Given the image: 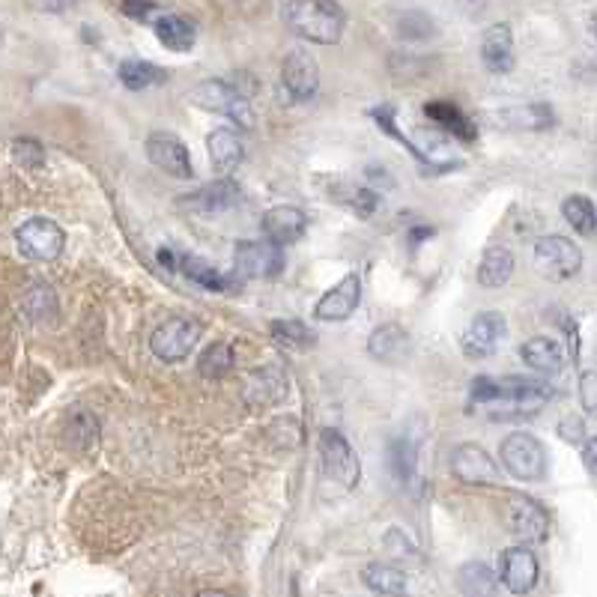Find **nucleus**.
<instances>
[{
    "mask_svg": "<svg viewBox=\"0 0 597 597\" xmlns=\"http://www.w3.org/2000/svg\"><path fill=\"white\" fill-rule=\"evenodd\" d=\"M284 24L299 33L302 39L314 45H335L344 36L347 12L338 3L329 0H311V3H281Z\"/></svg>",
    "mask_w": 597,
    "mask_h": 597,
    "instance_id": "1",
    "label": "nucleus"
},
{
    "mask_svg": "<svg viewBox=\"0 0 597 597\" xmlns=\"http://www.w3.org/2000/svg\"><path fill=\"white\" fill-rule=\"evenodd\" d=\"M553 398V386L544 380L532 377H508L496 380V403H505V409H493L496 421H514V418H529L541 412Z\"/></svg>",
    "mask_w": 597,
    "mask_h": 597,
    "instance_id": "2",
    "label": "nucleus"
},
{
    "mask_svg": "<svg viewBox=\"0 0 597 597\" xmlns=\"http://www.w3.org/2000/svg\"><path fill=\"white\" fill-rule=\"evenodd\" d=\"M189 99L203 111L230 117L242 129H254V108H251L248 96L242 90H236L230 81H203L192 90Z\"/></svg>",
    "mask_w": 597,
    "mask_h": 597,
    "instance_id": "3",
    "label": "nucleus"
},
{
    "mask_svg": "<svg viewBox=\"0 0 597 597\" xmlns=\"http://www.w3.org/2000/svg\"><path fill=\"white\" fill-rule=\"evenodd\" d=\"M320 469L329 481L341 484L344 490H353L362 478V466L359 457L353 451V445L347 442V436L335 427L320 430Z\"/></svg>",
    "mask_w": 597,
    "mask_h": 597,
    "instance_id": "4",
    "label": "nucleus"
},
{
    "mask_svg": "<svg viewBox=\"0 0 597 597\" xmlns=\"http://www.w3.org/2000/svg\"><path fill=\"white\" fill-rule=\"evenodd\" d=\"M502 463L517 481H541L547 475V448L532 433H511L502 439Z\"/></svg>",
    "mask_w": 597,
    "mask_h": 597,
    "instance_id": "5",
    "label": "nucleus"
},
{
    "mask_svg": "<svg viewBox=\"0 0 597 597\" xmlns=\"http://www.w3.org/2000/svg\"><path fill=\"white\" fill-rule=\"evenodd\" d=\"M15 245L27 260H39V263H51L63 254L66 245V233L57 221L51 218H27L18 230H15Z\"/></svg>",
    "mask_w": 597,
    "mask_h": 597,
    "instance_id": "6",
    "label": "nucleus"
},
{
    "mask_svg": "<svg viewBox=\"0 0 597 597\" xmlns=\"http://www.w3.org/2000/svg\"><path fill=\"white\" fill-rule=\"evenodd\" d=\"M535 269L550 281L574 278L583 269V251L568 236H541L535 242Z\"/></svg>",
    "mask_w": 597,
    "mask_h": 597,
    "instance_id": "7",
    "label": "nucleus"
},
{
    "mask_svg": "<svg viewBox=\"0 0 597 597\" xmlns=\"http://www.w3.org/2000/svg\"><path fill=\"white\" fill-rule=\"evenodd\" d=\"M505 523H508V532L517 535L520 541L541 544L550 538V511L532 496L511 493L505 502Z\"/></svg>",
    "mask_w": 597,
    "mask_h": 597,
    "instance_id": "8",
    "label": "nucleus"
},
{
    "mask_svg": "<svg viewBox=\"0 0 597 597\" xmlns=\"http://www.w3.org/2000/svg\"><path fill=\"white\" fill-rule=\"evenodd\" d=\"M284 269V251L272 242H239L233 248V281L275 278Z\"/></svg>",
    "mask_w": 597,
    "mask_h": 597,
    "instance_id": "9",
    "label": "nucleus"
},
{
    "mask_svg": "<svg viewBox=\"0 0 597 597\" xmlns=\"http://www.w3.org/2000/svg\"><path fill=\"white\" fill-rule=\"evenodd\" d=\"M200 338V326L198 323H192V320H186V317H171L168 323H162L156 332H153V338H150V350H153V356L156 359H162V362H183V359H189L192 356V350H195V344H198Z\"/></svg>",
    "mask_w": 597,
    "mask_h": 597,
    "instance_id": "10",
    "label": "nucleus"
},
{
    "mask_svg": "<svg viewBox=\"0 0 597 597\" xmlns=\"http://www.w3.org/2000/svg\"><path fill=\"white\" fill-rule=\"evenodd\" d=\"M281 84L296 102H308L320 90V66L311 51L296 48L281 63Z\"/></svg>",
    "mask_w": 597,
    "mask_h": 597,
    "instance_id": "11",
    "label": "nucleus"
},
{
    "mask_svg": "<svg viewBox=\"0 0 597 597\" xmlns=\"http://www.w3.org/2000/svg\"><path fill=\"white\" fill-rule=\"evenodd\" d=\"M505 332H508V323H505V317L499 311H481L466 326L460 347H463V353L469 359H487V356H493L499 350Z\"/></svg>",
    "mask_w": 597,
    "mask_h": 597,
    "instance_id": "12",
    "label": "nucleus"
},
{
    "mask_svg": "<svg viewBox=\"0 0 597 597\" xmlns=\"http://www.w3.org/2000/svg\"><path fill=\"white\" fill-rule=\"evenodd\" d=\"M147 159L159 171H165V174H171L177 180H192L195 177V168H192L186 144L177 135H171V132H153L147 138Z\"/></svg>",
    "mask_w": 597,
    "mask_h": 597,
    "instance_id": "13",
    "label": "nucleus"
},
{
    "mask_svg": "<svg viewBox=\"0 0 597 597\" xmlns=\"http://www.w3.org/2000/svg\"><path fill=\"white\" fill-rule=\"evenodd\" d=\"M451 472L463 484H499V466L496 460L475 442H463L451 454Z\"/></svg>",
    "mask_w": 597,
    "mask_h": 597,
    "instance_id": "14",
    "label": "nucleus"
},
{
    "mask_svg": "<svg viewBox=\"0 0 597 597\" xmlns=\"http://www.w3.org/2000/svg\"><path fill=\"white\" fill-rule=\"evenodd\" d=\"M359 302H362V278L347 275L329 293H323V299L314 308V317L323 320V323H341V320L356 314Z\"/></svg>",
    "mask_w": 597,
    "mask_h": 597,
    "instance_id": "15",
    "label": "nucleus"
},
{
    "mask_svg": "<svg viewBox=\"0 0 597 597\" xmlns=\"http://www.w3.org/2000/svg\"><path fill=\"white\" fill-rule=\"evenodd\" d=\"M538 559L529 547H514V550H505L502 559H499V577L505 583V589L511 595H529L538 583Z\"/></svg>",
    "mask_w": 597,
    "mask_h": 597,
    "instance_id": "16",
    "label": "nucleus"
},
{
    "mask_svg": "<svg viewBox=\"0 0 597 597\" xmlns=\"http://www.w3.org/2000/svg\"><path fill=\"white\" fill-rule=\"evenodd\" d=\"M287 392H290L287 374L278 365H266L248 374L242 398L248 406H278L287 400Z\"/></svg>",
    "mask_w": 597,
    "mask_h": 597,
    "instance_id": "17",
    "label": "nucleus"
},
{
    "mask_svg": "<svg viewBox=\"0 0 597 597\" xmlns=\"http://www.w3.org/2000/svg\"><path fill=\"white\" fill-rule=\"evenodd\" d=\"M260 227H263V233H266V242H272V245L281 248V245L296 242V239L305 236V230H308V215H305L299 206H287V203H284V206L266 209Z\"/></svg>",
    "mask_w": 597,
    "mask_h": 597,
    "instance_id": "18",
    "label": "nucleus"
},
{
    "mask_svg": "<svg viewBox=\"0 0 597 597\" xmlns=\"http://www.w3.org/2000/svg\"><path fill=\"white\" fill-rule=\"evenodd\" d=\"M481 60L493 75H508L514 69V33L505 21L490 24L481 39Z\"/></svg>",
    "mask_w": 597,
    "mask_h": 597,
    "instance_id": "19",
    "label": "nucleus"
},
{
    "mask_svg": "<svg viewBox=\"0 0 597 597\" xmlns=\"http://www.w3.org/2000/svg\"><path fill=\"white\" fill-rule=\"evenodd\" d=\"M239 200H242V189L233 180H215L195 195L180 200V206H189L200 215H218V212H227L230 206H236Z\"/></svg>",
    "mask_w": 597,
    "mask_h": 597,
    "instance_id": "20",
    "label": "nucleus"
},
{
    "mask_svg": "<svg viewBox=\"0 0 597 597\" xmlns=\"http://www.w3.org/2000/svg\"><path fill=\"white\" fill-rule=\"evenodd\" d=\"M206 153H209V162H212L215 174H224V180H227V174H233V171L242 165V159H245L242 138H239L233 129H215V132H209V138H206Z\"/></svg>",
    "mask_w": 597,
    "mask_h": 597,
    "instance_id": "21",
    "label": "nucleus"
},
{
    "mask_svg": "<svg viewBox=\"0 0 597 597\" xmlns=\"http://www.w3.org/2000/svg\"><path fill=\"white\" fill-rule=\"evenodd\" d=\"M153 30L159 36V42L171 51H189L198 39V24L189 15H180V12H162L153 21Z\"/></svg>",
    "mask_w": 597,
    "mask_h": 597,
    "instance_id": "22",
    "label": "nucleus"
},
{
    "mask_svg": "<svg viewBox=\"0 0 597 597\" xmlns=\"http://www.w3.org/2000/svg\"><path fill=\"white\" fill-rule=\"evenodd\" d=\"M424 114H427L436 126H442L448 135H454L457 141H463V144H472V141L478 138V126H475L457 105H451V102H427V105H424Z\"/></svg>",
    "mask_w": 597,
    "mask_h": 597,
    "instance_id": "23",
    "label": "nucleus"
},
{
    "mask_svg": "<svg viewBox=\"0 0 597 597\" xmlns=\"http://www.w3.org/2000/svg\"><path fill=\"white\" fill-rule=\"evenodd\" d=\"M514 266H517L514 251H511V248H502V245H493V248H487L484 257H481L478 284L487 287V290H499V287H505V284L511 281Z\"/></svg>",
    "mask_w": 597,
    "mask_h": 597,
    "instance_id": "24",
    "label": "nucleus"
},
{
    "mask_svg": "<svg viewBox=\"0 0 597 597\" xmlns=\"http://www.w3.org/2000/svg\"><path fill=\"white\" fill-rule=\"evenodd\" d=\"M523 362L538 374H559L565 368V350L553 338H532L520 347Z\"/></svg>",
    "mask_w": 597,
    "mask_h": 597,
    "instance_id": "25",
    "label": "nucleus"
},
{
    "mask_svg": "<svg viewBox=\"0 0 597 597\" xmlns=\"http://www.w3.org/2000/svg\"><path fill=\"white\" fill-rule=\"evenodd\" d=\"M368 353L377 362H400L409 353V335H406V329L398 326V323L377 326L371 332V338H368Z\"/></svg>",
    "mask_w": 597,
    "mask_h": 597,
    "instance_id": "26",
    "label": "nucleus"
},
{
    "mask_svg": "<svg viewBox=\"0 0 597 597\" xmlns=\"http://www.w3.org/2000/svg\"><path fill=\"white\" fill-rule=\"evenodd\" d=\"M457 589L463 597H496L499 595V580L484 562H466L457 571Z\"/></svg>",
    "mask_w": 597,
    "mask_h": 597,
    "instance_id": "27",
    "label": "nucleus"
},
{
    "mask_svg": "<svg viewBox=\"0 0 597 597\" xmlns=\"http://www.w3.org/2000/svg\"><path fill=\"white\" fill-rule=\"evenodd\" d=\"M362 580L371 592L386 597H400L406 592V574L395 568V565H386V562H371L365 565L362 571Z\"/></svg>",
    "mask_w": 597,
    "mask_h": 597,
    "instance_id": "28",
    "label": "nucleus"
},
{
    "mask_svg": "<svg viewBox=\"0 0 597 597\" xmlns=\"http://www.w3.org/2000/svg\"><path fill=\"white\" fill-rule=\"evenodd\" d=\"M269 332H272V341L290 353H299V350H311L317 344V335L302 323V320H272L269 323Z\"/></svg>",
    "mask_w": 597,
    "mask_h": 597,
    "instance_id": "29",
    "label": "nucleus"
},
{
    "mask_svg": "<svg viewBox=\"0 0 597 597\" xmlns=\"http://www.w3.org/2000/svg\"><path fill=\"white\" fill-rule=\"evenodd\" d=\"M120 81L129 90H147V87L165 84L168 72L156 63H147V60H126V63H120Z\"/></svg>",
    "mask_w": 597,
    "mask_h": 597,
    "instance_id": "30",
    "label": "nucleus"
},
{
    "mask_svg": "<svg viewBox=\"0 0 597 597\" xmlns=\"http://www.w3.org/2000/svg\"><path fill=\"white\" fill-rule=\"evenodd\" d=\"M198 371L203 380H212V383L224 380V377L233 371V350H230L227 344H221V341L209 344V347L200 353Z\"/></svg>",
    "mask_w": 597,
    "mask_h": 597,
    "instance_id": "31",
    "label": "nucleus"
},
{
    "mask_svg": "<svg viewBox=\"0 0 597 597\" xmlns=\"http://www.w3.org/2000/svg\"><path fill=\"white\" fill-rule=\"evenodd\" d=\"M562 215L577 230V236H583V239L595 236V203L589 198H583V195L568 198L562 203Z\"/></svg>",
    "mask_w": 597,
    "mask_h": 597,
    "instance_id": "32",
    "label": "nucleus"
},
{
    "mask_svg": "<svg viewBox=\"0 0 597 597\" xmlns=\"http://www.w3.org/2000/svg\"><path fill=\"white\" fill-rule=\"evenodd\" d=\"M180 269L192 278V281H198L200 287H206V290H227V287H233L236 281H233V275H224V272H218L215 266H209L206 260H200V257H183V263H180Z\"/></svg>",
    "mask_w": 597,
    "mask_h": 597,
    "instance_id": "33",
    "label": "nucleus"
},
{
    "mask_svg": "<svg viewBox=\"0 0 597 597\" xmlns=\"http://www.w3.org/2000/svg\"><path fill=\"white\" fill-rule=\"evenodd\" d=\"M502 117H505V123L520 126V129H550V126L556 123V114H553V108H547V105L514 108V111H505Z\"/></svg>",
    "mask_w": 597,
    "mask_h": 597,
    "instance_id": "34",
    "label": "nucleus"
},
{
    "mask_svg": "<svg viewBox=\"0 0 597 597\" xmlns=\"http://www.w3.org/2000/svg\"><path fill=\"white\" fill-rule=\"evenodd\" d=\"M389 460H392V472H395V478H398L400 484H406V481L415 478V445L409 439H398L392 445Z\"/></svg>",
    "mask_w": 597,
    "mask_h": 597,
    "instance_id": "35",
    "label": "nucleus"
},
{
    "mask_svg": "<svg viewBox=\"0 0 597 597\" xmlns=\"http://www.w3.org/2000/svg\"><path fill=\"white\" fill-rule=\"evenodd\" d=\"M96 439H99V424H96V418H93L90 412L75 415V421H72V427H69V442H72L75 448L87 451V448L96 445Z\"/></svg>",
    "mask_w": 597,
    "mask_h": 597,
    "instance_id": "36",
    "label": "nucleus"
},
{
    "mask_svg": "<svg viewBox=\"0 0 597 597\" xmlns=\"http://www.w3.org/2000/svg\"><path fill=\"white\" fill-rule=\"evenodd\" d=\"M12 159H15L21 168H42L45 150H42V144L33 141V138H15V141H12Z\"/></svg>",
    "mask_w": 597,
    "mask_h": 597,
    "instance_id": "37",
    "label": "nucleus"
},
{
    "mask_svg": "<svg viewBox=\"0 0 597 597\" xmlns=\"http://www.w3.org/2000/svg\"><path fill=\"white\" fill-rule=\"evenodd\" d=\"M430 18L424 15V12H406V15H400L398 18V36L400 39H409V42H415V39H427L430 33H433V27H418V24H427Z\"/></svg>",
    "mask_w": 597,
    "mask_h": 597,
    "instance_id": "38",
    "label": "nucleus"
},
{
    "mask_svg": "<svg viewBox=\"0 0 597 597\" xmlns=\"http://www.w3.org/2000/svg\"><path fill=\"white\" fill-rule=\"evenodd\" d=\"M347 203L356 209L359 218H371L374 209H377V203H380V198H377V192H371V189H353Z\"/></svg>",
    "mask_w": 597,
    "mask_h": 597,
    "instance_id": "39",
    "label": "nucleus"
},
{
    "mask_svg": "<svg viewBox=\"0 0 597 597\" xmlns=\"http://www.w3.org/2000/svg\"><path fill=\"white\" fill-rule=\"evenodd\" d=\"M559 436H562L565 442H571V445H580V442L586 439V424H583L577 415H568V418L559 421Z\"/></svg>",
    "mask_w": 597,
    "mask_h": 597,
    "instance_id": "40",
    "label": "nucleus"
},
{
    "mask_svg": "<svg viewBox=\"0 0 597 597\" xmlns=\"http://www.w3.org/2000/svg\"><path fill=\"white\" fill-rule=\"evenodd\" d=\"M595 389H597L595 371H586V374H583V380H580V400H583V409H586L589 415L597 409Z\"/></svg>",
    "mask_w": 597,
    "mask_h": 597,
    "instance_id": "41",
    "label": "nucleus"
},
{
    "mask_svg": "<svg viewBox=\"0 0 597 597\" xmlns=\"http://www.w3.org/2000/svg\"><path fill=\"white\" fill-rule=\"evenodd\" d=\"M120 9H123V15H132V18H144V21H147V15L159 12V6H156V3H123Z\"/></svg>",
    "mask_w": 597,
    "mask_h": 597,
    "instance_id": "42",
    "label": "nucleus"
},
{
    "mask_svg": "<svg viewBox=\"0 0 597 597\" xmlns=\"http://www.w3.org/2000/svg\"><path fill=\"white\" fill-rule=\"evenodd\" d=\"M595 454H597V439H586L583 463H586V472H589V475H595Z\"/></svg>",
    "mask_w": 597,
    "mask_h": 597,
    "instance_id": "43",
    "label": "nucleus"
},
{
    "mask_svg": "<svg viewBox=\"0 0 597 597\" xmlns=\"http://www.w3.org/2000/svg\"><path fill=\"white\" fill-rule=\"evenodd\" d=\"M159 260H162V266H168V269H177V257H174V251L162 248V251H159Z\"/></svg>",
    "mask_w": 597,
    "mask_h": 597,
    "instance_id": "44",
    "label": "nucleus"
},
{
    "mask_svg": "<svg viewBox=\"0 0 597 597\" xmlns=\"http://www.w3.org/2000/svg\"><path fill=\"white\" fill-rule=\"evenodd\" d=\"M424 236H433V227H421V230H412V233H409L412 242H424Z\"/></svg>",
    "mask_w": 597,
    "mask_h": 597,
    "instance_id": "45",
    "label": "nucleus"
},
{
    "mask_svg": "<svg viewBox=\"0 0 597 597\" xmlns=\"http://www.w3.org/2000/svg\"><path fill=\"white\" fill-rule=\"evenodd\" d=\"M198 597H230L227 592H218V589H206V592H200Z\"/></svg>",
    "mask_w": 597,
    "mask_h": 597,
    "instance_id": "46",
    "label": "nucleus"
}]
</instances>
